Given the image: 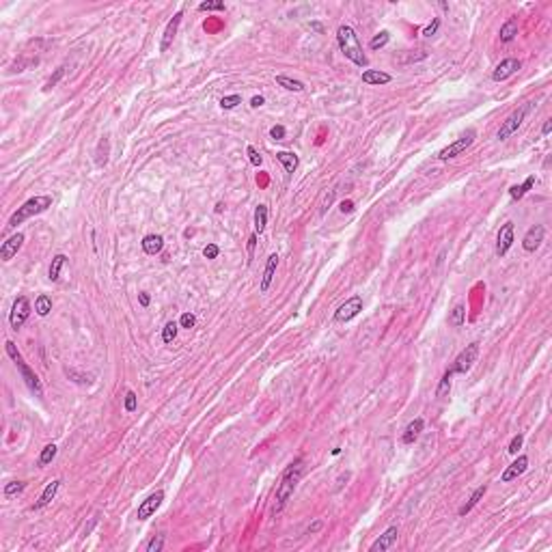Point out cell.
Returning a JSON list of instances; mask_svg holds the SVG:
<instances>
[{
    "label": "cell",
    "mask_w": 552,
    "mask_h": 552,
    "mask_svg": "<svg viewBox=\"0 0 552 552\" xmlns=\"http://www.w3.org/2000/svg\"><path fill=\"white\" fill-rule=\"evenodd\" d=\"M30 317V302L26 296H20L18 300L13 302V308H11V315H9V324L13 330H20L24 326V321Z\"/></svg>",
    "instance_id": "6"
},
{
    "label": "cell",
    "mask_w": 552,
    "mask_h": 552,
    "mask_svg": "<svg viewBox=\"0 0 552 552\" xmlns=\"http://www.w3.org/2000/svg\"><path fill=\"white\" fill-rule=\"evenodd\" d=\"M65 71H67V67H59V69H56L54 74L50 76V80H48L45 88H52V86H56V84H59V80H61V78L65 76Z\"/></svg>",
    "instance_id": "43"
},
{
    "label": "cell",
    "mask_w": 552,
    "mask_h": 552,
    "mask_svg": "<svg viewBox=\"0 0 552 552\" xmlns=\"http://www.w3.org/2000/svg\"><path fill=\"white\" fill-rule=\"evenodd\" d=\"M511 244H514V222H505L496 235V255L498 257L507 255Z\"/></svg>",
    "instance_id": "11"
},
{
    "label": "cell",
    "mask_w": 552,
    "mask_h": 552,
    "mask_svg": "<svg viewBox=\"0 0 552 552\" xmlns=\"http://www.w3.org/2000/svg\"><path fill=\"white\" fill-rule=\"evenodd\" d=\"M391 80H393L391 74H386V71H380V69H367V71H362V82H364V84L380 86V84H388Z\"/></svg>",
    "instance_id": "18"
},
{
    "label": "cell",
    "mask_w": 552,
    "mask_h": 552,
    "mask_svg": "<svg viewBox=\"0 0 552 552\" xmlns=\"http://www.w3.org/2000/svg\"><path fill=\"white\" fill-rule=\"evenodd\" d=\"M35 311H37V315H41V317H45L48 313L52 311V298L50 296H39L37 300H35Z\"/></svg>",
    "instance_id": "32"
},
{
    "label": "cell",
    "mask_w": 552,
    "mask_h": 552,
    "mask_svg": "<svg viewBox=\"0 0 552 552\" xmlns=\"http://www.w3.org/2000/svg\"><path fill=\"white\" fill-rule=\"evenodd\" d=\"M15 364H18V369H20V373H22V380H24V384L28 386V391L35 395V397H43V386H41V382H39V378L35 376V373H32V369L28 367V364L24 362V358L18 360Z\"/></svg>",
    "instance_id": "9"
},
{
    "label": "cell",
    "mask_w": 552,
    "mask_h": 552,
    "mask_svg": "<svg viewBox=\"0 0 552 552\" xmlns=\"http://www.w3.org/2000/svg\"><path fill=\"white\" fill-rule=\"evenodd\" d=\"M300 477H302V457H298L294 464H289L287 470L283 473L281 483H279V488H276L274 507H272L274 514H281L283 507L287 505V500L291 498V494H294L296 485H298V481H300Z\"/></svg>",
    "instance_id": "1"
},
{
    "label": "cell",
    "mask_w": 552,
    "mask_h": 552,
    "mask_svg": "<svg viewBox=\"0 0 552 552\" xmlns=\"http://www.w3.org/2000/svg\"><path fill=\"white\" fill-rule=\"evenodd\" d=\"M67 263V257H65L63 253H59V255H54L52 257V263H50V270H48V276H50V281L52 283H56L61 279V270H63V265Z\"/></svg>",
    "instance_id": "25"
},
{
    "label": "cell",
    "mask_w": 552,
    "mask_h": 552,
    "mask_svg": "<svg viewBox=\"0 0 552 552\" xmlns=\"http://www.w3.org/2000/svg\"><path fill=\"white\" fill-rule=\"evenodd\" d=\"M50 205H52V197H48V194H39V197H32V199H28L26 203H24L22 207H18V212H15V214L9 218V224H7V226H11V229H13V226L22 224L24 220H28V218L45 212V209L50 207Z\"/></svg>",
    "instance_id": "3"
},
{
    "label": "cell",
    "mask_w": 552,
    "mask_h": 552,
    "mask_svg": "<svg viewBox=\"0 0 552 552\" xmlns=\"http://www.w3.org/2000/svg\"><path fill=\"white\" fill-rule=\"evenodd\" d=\"M388 39H391V35H388L386 30H382V32H380V35H376V37L371 39L369 48H371V50H380V48H384V45L388 43Z\"/></svg>",
    "instance_id": "38"
},
{
    "label": "cell",
    "mask_w": 552,
    "mask_h": 552,
    "mask_svg": "<svg viewBox=\"0 0 552 552\" xmlns=\"http://www.w3.org/2000/svg\"><path fill=\"white\" fill-rule=\"evenodd\" d=\"M136 405H138V397H136V393L127 391V393H125V412H134Z\"/></svg>",
    "instance_id": "42"
},
{
    "label": "cell",
    "mask_w": 552,
    "mask_h": 552,
    "mask_svg": "<svg viewBox=\"0 0 552 552\" xmlns=\"http://www.w3.org/2000/svg\"><path fill=\"white\" fill-rule=\"evenodd\" d=\"M477 356H479V345L477 343L466 345V350L459 352V356L455 358V362H453V367L449 371L451 373H466V371H470V367H473L475 360H477Z\"/></svg>",
    "instance_id": "7"
},
{
    "label": "cell",
    "mask_w": 552,
    "mask_h": 552,
    "mask_svg": "<svg viewBox=\"0 0 552 552\" xmlns=\"http://www.w3.org/2000/svg\"><path fill=\"white\" fill-rule=\"evenodd\" d=\"M263 104H265V100H263L261 95H255L253 100H250V106H253V108H259V106H263Z\"/></svg>",
    "instance_id": "52"
},
{
    "label": "cell",
    "mask_w": 552,
    "mask_h": 552,
    "mask_svg": "<svg viewBox=\"0 0 552 552\" xmlns=\"http://www.w3.org/2000/svg\"><path fill=\"white\" fill-rule=\"evenodd\" d=\"M423 427H425V421L423 419H414L412 423H408V427L403 429V436H401V440L403 444H412L417 438L421 436V432H423Z\"/></svg>",
    "instance_id": "20"
},
{
    "label": "cell",
    "mask_w": 552,
    "mask_h": 552,
    "mask_svg": "<svg viewBox=\"0 0 552 552\" xmlns=\"http://www.w3.org/2000/svg\"><path fill=\"white\" fill-rule=\"evenodd\" d=\"M332 201H335V190H330V192L326 194V197H324V201H321V209H319V214H321V216L326 214V209L330 207V203H332Z\"/></svg>",
    "instance_id": "49"
},
{
    "label": "cell",
    "mask_w": 552,
    "mask_h": 552,
    "mask_svg": "<svg viewBox=\"0 0 552 552\" xmlns=\"http://www.w3.org/2000/svg\"><path fill=\"white\" fill-rule=\"evenodd\" d=\"M352 209H354V203L352 201H343V203H341V212H343V214L345 212H352Z\"/></svg>",
    "instance_id": "54"
},
{
    "label": "cell",
    "mask_w": 552,
    "mask_h": 552,
    "mask_svg": "<svg viewBox=\"0 0 552 552\" xmlns=\"http://www.w3.org/2000/svg\"><path fill=\"white\" fill-rule=\"evenodd\" d=\"M108 153H110V143H108V138H102V141L97 143L95 164H97V166H106V164H108Z\"/></svg>",
    "instance_id": "26"
},
{
    "label": "cell",
    "mask_w": 552,
    "mask_h": 552,
    "mask_svg": "<svg viewBox=\"0 0 552 552\" xmlns=\"http://www.w3.org/2000/svg\"><path fill=\"white\" fill-rule=\"evenodd\" d=\"M162 500H164V492H162V490L153 492L151 496L145 498L141 502V507H138V520H149V518L158 511V507L162 505Z\"/></svg>",
    "instance_id": "10"
},
{
    "label": "cell",
    "mask_w": 552,
    "mask_h": 552,
    "mask_svg": "<svg viewBox=\"0 0 552 552\" xmlns=\"http://www.w3.org/2000/svg\"><path fill=\"white\" fill-rule=\"evenodd\" d=\"M535 181H537V179H535V175H531V177H526V179H524V183H520V186H511V188H509V197L516 199V201H520L524 194L535 186Z\"/></svg>",
    "instance_id": "23"
},
{
    "label": "cell",
    "mask_w": 552,
    "mask_h": 552,
    "mask_svg": "<svg viewBox=\"0 0 552 552\" xmlns=\"http://www.w3.org/2000/svg\"><path fill=\"white\" fill-rule=\"evenodd\" d=\"M141 244H143V250L147 255H158L160 250L164 248V238L158 235V233H151V235H145Z\"/></svg>",
    "instance_id": "19"
},
{
    "label": "cell",
    "mask_w": 552,
    "mask_h": 552,
    "mask_svg": "<svg viewBox=\"0 0 552 552\" xmlns=\"http://www.w3.org/2000/svg\"><path fill=\"white\" fill-rule=\"evenodd\" d=\"M270 136L274 138V141H283V138H285V127H283V125H274L270 129Z\"/></svg>",
    "instance_id": "50"
},
{
    "label": "cell",
    "mask_w": 552,
    "mask_h": 552,
    "mask_svg": "<svg viewBox=\"0 0 552 552\" xmlns=\"http://www.w3.org/2000/svg\"><path fill=\"white\" fill-rule=\"evenodd\" d=\"M175 337H177V324L168 321L164 326V330H162V341H164V343H173Z\"/></svg>",
    "instance_id": "37"
},
{
    "label": "cell",
    "mask_w": 552,
    "mask_h": 552,
    "mask_svg": "<svg viewBox=\"0 0 552 552\" xmlns=\"http://www.w3.org/2000/svg\"><path fill=\"white\" fill-rule=\"evenodd\" d=\"M451 378H453L451 371H446L444 376H442L440 384H438V391H436V397H438V399H442V397L449 395V391H451Z\"/></svg>",
    "instance_id": "33"
},
{
    "label": "cell",
    "mask_w": 552,
    "mask_h": 552,
    "mask_svg": "<svg viewBox=\"0 0 552 552\" xmlns=\"http://www.w3.org/2000/svg\"><path fill=\"white\" fill-rule=\"evenodd\" d=\"M522 442H524V436L522 434H518V436H514V440H511V444H509V453H518V449H522Z\"/></svg>",
    "instance_id": "47"
},
{
    "label": "cell",
    "mask_w": 552,
    "mask_h": 552,
    "mask_svg": "<svg viewBox=\"0 0 552 552\" xmlns=\"http://www.w3.org/2000/svg\"><path fill=\"white\" fill-rule=\"evenodd\" d=\"M543 235H546V229H543L541 224H535V226H531V229L526 231L524 240H522V246H524L526 253H535V250L541 246Z\"/></svg>",
    "instance_id": "12"
},
{
    "label": "cell",
    "mask_w": 552,
    "mask_h": 552,
    "mask_svg": "<svg viewBox=\"0 0 552 552\" xmlns=\"http://www.w3.org/2000/svg\"><path fill=\"white\" fill-rule=\"evenodd\" d=\"M162 548H164V537H162V535H153V537L149 539V543L145 546L147 552H160Z\"/></svg>",
    "instance_id": "41"
},
{
    "label": "cell",
    "mask_w": 552,
    "mask_h": 552,
    "mask_svg": "<svg viewBox=\"0 0 552 552\" xmlns=\"http://www.w3.org/2000/svg\"><path fill=\"white\" fill-rule=\"evenodd\" d=\"M56 444H48V446H43V451H41V455H39V464L41 466H45V464H50V462L56 457Z\"/></svg>",
    "instance_id": "35"
},
{
    "label": "cell",
    "mask_w": 552,
    "mask_h": 552,
    "mask_svg": "<svg viewBox=\"0 0 552 552\" xmlns=\"http://www.w3.org/2000/svg\"><path fill=\"white\" fill-rule=\"evenodd\" d=\"M520 67H522V63L518 61V59H505L496 69H494L492 80H494V82H502V80H507V78L514 76Z\"/></svg>",
    "instance_id": "13"
},
{
    "label": "cell",
    "mask_w": 552,
    "mask_h": 552,
    "mask_svg": "<svg viewBox=\"0 0 552 552\" xmlns=\"http://www.w3.org/2000/svg\"><path fill=\"white\" fill-rule=\"evenodd\" d=\"M311 28H313V30H317V32H321V30H324V28H321V24H311Z\"/></svg>",
    "instance_id": "57"
},
{
    "label": "cell",
    "mask_w": 552,
    "mask_h": 552,
    "mask_svg": "<svg viewBox=\"0 0 552 552\" xmlns=\"http://www.w3.org/2000/svg\"><path fill=\"white\" fill-rule=\"evenodd\" d=\"M265 224H267V207L265 205H257V209H255V231L257 233H263Z\"/></svg>",
    "instance_id": "31"
},
{
    "label": "cell",
    "mask_w": 552,
    "mask_h": 552,
    "mask_svg": "<svg viewBox=\"0 0 552 552\" xmlns=\"http://www.w3.org/2000/svg\"><path fill=\"white\" fill-rule=\"evenodd\" d=\"M203 255H205V259H216L218 255H220V248H218L216 244H207L205 248H203Z\"/></svg>",
    "instance_id": "46"
},
{
    "label": "cell",
    "mask_w": 552,
    "mask_h": 552,
    "mask_svg": "<svg viewBox=\"0 0 552 552\" xmlns=\"http://www.w3.org/2000/svg\"><path fill=\"white\" fill-rule=\"evenodd\" d=\"M179 24H181V11H177L173 15V20H170L166 24V30H164V35H162V43H160V52H166L170 45H173V39L177 35V28H179Z\"/></svg>",
    "instance_id": "16"
},
{
    "label": "cell",
    "mask_w": 552,
    "mask_h": 552,
    "mask_svg": "<svg viewBox=\"0 0 552 552\" xmlns=\"http://www.w3.org/2000/svg\"><path fill=\"white\" fill-rule=\"evenodd\" d=\"M438 28H440V18H434L432 24H429V26L423 30V35H425V37H432V35H436Z\"/></svg>",
    "instance_id": "48"
},
{
    "label": "cell",
    "mask_w": 552,
    "mask_h": 552,
    "mask_svg": "<svg viewBox=\"0 0 552 552\" xmlns=\"http://www.w3.org/2000/svg\"><path fill=\"white\" fill-rule=\"evenodd\" d=\"M475 138H477V132H475V129H468V132L464 136H459L455 143H451L449 147H444V149L438 151V160H451V158L459 156V153H464L470 145L475 143Z\"/></svg>",
    "instance_id": "5"
},
{
    "label": "cell",
    "mask_w": 552,
    "mask_h": 552,
    "mask_svg": "<svg viewBox=\"0 0 552 552\" xmlns=\"http://www.w3.org/2000/svg\"><path fill=\"white\" fill-rule=\"evenodd\" d=\"M276 160H279L281 164L285 166L287 173H294V170L298 168V156H296V153H289V151H279V153H276Z\"/></svg>",
    "instance_id": "27"
},
{
    "label": "cell",
    "mask_w": 552,
    "mask_h": 552,
    "mask_svg": "<svg viewBox=\"0 0 552 552\" xmlns=\"http://www.w3.org/2000/svg\"><path fill=\"white\" fill-rule=\"evenodd\" d=\"M255 244H257V233L250 235V240H248V255L250 257H253V253H255Z\"/></svg>",
    "instance_id": "53"
},
{
    "label": "cell",
    "mask_w": 552,
    "mask_h": 552,
    "mask_svg": "<svg viewBox=\"0 0 552 552\" xmlns=\"http://www.w3.org/2000/svg\"><path fill=\"white\" fill-rule=\"evenodd\" d=\"M24 488H26V483H24V481H11V483H7V485H5V496H7V498H13L15 494L24 492Z\"/></svg>",
    "instance_id": "36"
},
{
    "label": "cell",
    "mask_w": 552,
    "mask_h": 552,
    "mask_svg": "<svg viewBox=\"0 0 552 552\" xmlns=\"http://www.w3.org/2000/svg\"><path fill=\"white\" fill-rule=\"evenodd\" d=\"M360 311H362V298H360V296H354V298H350V300H345V302L337 308L335 321H341V324H343V321H350V319H354Z\"/></svg>",
    "instance_id": "8"
},
{
    "label": "cell",
    "mask_w": 552,
    "mask_h": 552,
    "mask_svg": "<svg viewBox=\"0 0 552 552\" xmlns=\"http://www.w3.org/2000/svg\"><path fill=\"white\" fill-rule=\"evenodd\" d=\"M138 302H141V306H145V308L149 306L151 298H149V294H147V291H141V294H138Z\"/></svg>",
    "instance_id": "51"
},
{
    "label": "cell",
    "mask_w": 552,
    "mask_h": 552,
    "mask_svg": "<svg viewBox=\"0 0 552 552\" xmlns=\"http://www.w3.org/2000/svg\"><path fill=\"white\" fill-rule=\"evenodd\" d=\"M246 151H248V160H250V164H253V166H261V162H263V160H261V153H259L255 147H248Z\"/></svg>",
    "instance_id": "45"
},
{
    "label": "cell",
    "mask_w": 552,
    "mask_h": 552,
    "mask_svg": "<svg viewBox=\"0 0 552 552\" xmlns=\"http://www.w3.org/2000/svg\"><path fill=\"white\" fill-rule=\"evenodd\" d=\"M464 321H466V306L464 304H457L451 311V315H449V324H451V326H455V328H462V326H464Z\"/></svg>",
    "instance_id": "29"
},
{
    "label": "cell",
    "mask_w": 552,
    "mask_h": 552,
    "mask_svg": "<svg viewBox=\"0 0 552 552\" xmlns=\"http://www.w3.org/2000/svg\"><path fill=\"white\" fill-rule=\"evenodd\" d=\"M276 84H281L283 88H287V91H294V93H302V91H304V82H300V80H294V78H287V76H276Z\"/></svg>",
    "instance_id": "28"
},
{
    "label": "cell",
    "mask_w": 552,
    "mask_h": 552,
    "mask_svg": "<svg viewBox=\"0 0 552 552\" xmlns=\"http://www.w3.org/2000/svg\"><path fill=\"white\" fill-rule=\"evenodd\" d=\"M321 526H324V524H321V522H319V520H317V522H315V524H313V526H308V533H317V531H319V529H321Z\"/></svg>",
    "instance_id": "56"
},
{
    "label": "cell",
    "mask_w": 552,
    "mask_h": 552,
    "mask_svg": "<svg viewBox=\"0 0 552 552\" xmlns=\"http://www.w3.org/2000/svg\"><path fill=\"white\" fill-rule=\"evenodd\" d=\"M63 371H65V376H67L71 382H76V384H88V382H91V376H84V373H80V371L71 369V367H65Z\"/></svg>",
    "instance_id": "34"
},
{
    "label": "cell",
    "mask_w": 552,
    "mask_h": 552,
    "mask_svg": "<svg viewBox=\"0 0 552 552\" xmlns=\"http://www.w3.org/2000/svg\"><path fill=\"white\" fill-rule=\"evenodd\" d=\"M199 11H224V3L222 0H205L199 5Z\"/></svg>",
    "instance_id": "39"
},
{
    "label": "cell",
    "mask_w": 552,
    "mask_h": 552,
    "mask_svg": "<svg viewBox=\"0 0 552 552\" xmlns=\"http://www.w3.org/2000/svg\"><path fill=\"white\" fill-rule=\"evenodd\" d=\"M194 324H197V317H194L192 313H183L181 315V319H179V326L181 328H188L190 330V328H194Z\"/></svg>",
    "instance_id": "44"
},
{
    "label": "cell",
    "mask_w": 552,
    "mask_h": 552,
    "mask_svg": "<svg viewBox=\"0 0 552 552\" xmlns=\"http://www.w3.org/2000/svg\"><path fill=\"white\" fill-rule=\"evenodd\" d=\"M59 488H61V481L59 479H54V481H50L45 485V490L41 492V498L37 500V509H41V507H45V505H50V502L54 500V496H56V492H59Z\"/></svg>",
    "instance_id": "22"
},
{
    "label": "cell",
    "mask_w": 552,
    "mask_h": 552,
    "mask_svg": "<svg viewBox=\"0 0 552 552\" xmlns=\"http://www.w3.org/2000/svg\"><path fill=\"white\" fill-rule=\"evenodd\" d=\"M550 129H552V121L548 119L546 123H543V127H541V134H543V136H548V134H550Z\"/></svg>",
    "instance_id": "55"
},
{
    "label": "cell",
    "mask_w": 552,
    "mask_h": 552,
    "mask_svg": "<svg viewBox=\"0 0 552 552\" xmlns=\"http://www.w3.org/2000/svg\"><path fill=\"white\" fill-rule=\"evenodd\" d=\"M238 104H242V95H226L220 100V108L222 110H233Z\"/></svg>",
    "instance_id": "40"
},
{
    "label": "cell",
    "mask_w": 552,
    "mask_h": 552,
    "mask_svg": "<svg viewBox=\"0 0 552 552\" xmlns=\"http://www.w3.org/2000/svg\"><path fill=\"white\" fill-rule=\"evenodd\" d=\"M276 265H279V255H270V257H267V263H265V270H263V279H261V291H263V294L272 285Z\"/></svg>",
    "instance_id": "21"
},
{
    "label": "cell",
    "mask_w": 552,
    "mask_h": 552,
    "mask_svg": "<svg viewBox=\"0 0 552 552\" xmlns=\"http://www.w3.org/2000/svg\"><path fill=\"white\" fill-rule=\"evenodd\" d=\"M24 244V233H15L11 235L7 242H3V246H0V259L3 261H11V259L18 255V250L22 248Z\"/></svg>",
    "instance_id": "14"
},
{
    "label": "cell",
    "mask_w": 552,
    "mask_h": 552,
    "mask_svg": "<svg viewBox=\"0 0 552 552\" xmlns=\"http://www.w3.org/2000/svg\"><path fill=\"white\" fill-rule=\"evenodd\" d=\"M337 41H339L341 52H343V56L347 61H352L354 65H358V67H367L369 65L367 56H364V52H362V45L358 41V35L354 32L352 26H339Z\"/></svg>",
    "instance_id": "2"
},
{
    "label": "cell",
    "mask_w": 552,
    "mask_h": 552,
    "mask_svg": "<svg viewBox=\"0 0 552 552\" xmlns=\"http://www.w3.org/2000/svg\"><path fill=\"white\" fill-rule=\"evenodd\" d=\"M516 35H518V20L511 18V20H507L500 26V41L502 43H509V41H514V39H516Z\"/></svg>",
    "instance_id": "24"
},
{
    "label": "cell",
    "mask_w": 552,
    "mask_h": 552,
    "mask_svg": "<svg viewBox=\"0 0 552 552\" xmlns=\"http://www.w3.org/2000/svg\"><path fill=\"white\" fill-rule=\"evenodd\" d=\"M526 468H529V457H526V455H520V457H518V459L514 462V464H511V466L505 470V473L500 475V481H502V483L514 481V479L520 477Z\"/></svg>",
    "instance_id": "17"
},
{
    "label": "cell",
    "mask_w": 552,
    "mask_h": 552,
    "mask_svg": "<svg viewBox=\"0 0 552 552\" xmlns=\"http://www.w3.org/2000/svg\"><path fill=\"white\" fill-rule=\"evenodd\" d=\"M485 490H488V488H485V485H481V488H477V490L473 492V496H470V498H468V502H466V505H462V507H459V516H466V514H468V511H470V509H473V507L477 505V502H479V500H481V498H483V494H485Z\"/></svg>",
    "instance_id": "30"
},
{
    "label": "cell",
    "mask_w": 552,
    "mask_h": 552,
    "mask_svg": "<svg viewBox=\"0 0 552 552\" xmlns=\"http://www.w3.org/2000/svg\"><path fill=\"white\" fill-rule=\"evenodd\" d=\"M531 106H533V104L529 102V104H524L522 108H518V110L511 112V115H509L505 121H502V125H500V129H498L496 138H500V141H505V138H509V136L514 134V132H518V127L522 125V121H524V117H526V112L531 110Z\"/></svg>",
    "instance_id": "4"
},
{
    "label": "cell",
    "mask_w": 552,
    "mask_h": 552,
    "mask_svg": "<svg viewBox=\"0 0 552 552\" xmlns=\"http://www.w3.org/2000/svg\"><path fill=\"white\" fill-rule=\"evenodd\" d=\"M397 535H399V529L397 526H388V529L380 535V537L376 539V543L369 548L371 552H384L388 548H393V543L397 541Z\"/></svg>",
    "instance_id": "15"
}]
</instances>
